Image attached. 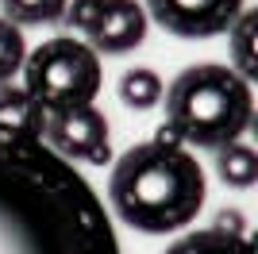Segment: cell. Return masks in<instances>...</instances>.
<instances>
[{"mask_svg": "<svg viewBox=\"0 0 258 254\" xmlns=\"http://www.w3.org/2000/svg\"><path fill=\"white\" fill-rule=\"evenodd\" d=\"M0 254H119L112 220L77 162L0 123Z\"/></svg>", "mask_w": 258, "mask_h": 254, "instance_id": "obj_1", "label": "cell"}, {"mask_svg": "<svg viewBox=\"0 0 258 254\" xmlns=\"http://www.w3.org/2000/svg\"><path fill=\"white\" fill-rule=\"evenodd\" d=\"M205 169L185 143L162 131L135 143L116 158L108 177V201L119 220L143 235H170L193 223L205 208Z\"/></svg>", "mask_w": 258, "mask_h": 254, "instance_id": "obj_2", "label": "cell"}, {"mask_svg": "<svg viewBox=\"0 0 258 254\" xmlns=\"http://www.w3.org/2000/svg\"><path fill=\"white\" fill-rule=\"evenodd\" d=\"M166 100V135L201 150H220L247 135L254 119L250 81L220 62L189 66L162 93Z\"/></svg>", "mask_w": 258, "mask_h": 254, "instance_id": "obj_3", "label": "cell"}, {"mask_svg": "<svg viewBox=\"0 0 258 254\" xmlns=\"http://www.w3.org/2000/svg\"><path fill=\"white\" fill-rule=\"evenodd\" d=\"M100 58L89 42L74 35H58L35 46L23 58V89L43 104V112L74 104H93L100 93Z\"/></svg>", "mask_w": 258, "mask_h": 254, "instance_id": "obj_4", "label": "cell"}, {"mask_svg": "<svg viewBox=\"0 0 258 254\" xmlns=\"http://www.w3.org/2000/svg\"><path fill=\"white\" fill-rule=\"evenodd\" d=\"M46 147L58 150L70 162H89V166H104L112 162V135H108V119L97 104H74L46 112L43 127Z\"/></svg>", "mask_w": 258, "mask_h": 254, "instance_id": "obj_5", "label": "cell"}, {"mask_svg": "<svg viewBox=\"0 0 258 254\" xmlns=\"http://www.w3.org/2000/svg\"><path fill=\"white\" fill-rule=\"evenodd\" d=\"M143 12L177 39H216L239 20L243 0H147Z\"/></svg>", "mask_w": 258, "mask_h": 254, "instance_id": "obj_6", "label": "cell"}, {"mask_svg": "<svg viewBox=\"0 0 258 254\" xmlns=\"http://www.w3.org/2000/svg\"><path fill=\"white\" fill-rule=\"evenodd\" d=\"M147 12L139 0H104L97 27L85 35L97 54H127L147 39Z\"/></svg>", "mask_w": 258, "mask_h": 254, "instance_id": "obj_7", "label": "cell"}, {"mask_svg": "<svg viewBox=\"0 0 258 254\" xmlns=\"http://www.w3.org/2000/svg\"><path fill=\"white\" fill-rule=\"evenodd\" d=\"M162 254H254V243L239 231H224V227H201V231L181 235L173 246Z\"/></svg>", "mask_w": 258, "mask_h": 254, "instance_id": "obj_8", "label": "cell"}, {"mask_svg": "<svg viewBox=\"0 0 258 254\" xmlns=\"http://www.w3.org/2000/svg\"><path fill=\"white\" fill-rule=\"evenodd\" d=\"M0 123L16 127V131H35V135H43L46 112H43V104H39L23 85L4 81V85H0Z\"/></svg>", "mask_w": 258, "mask_h": 254, "instance_id": "obj_9", "label": "cell"}, {"mask_svg": "<svg viewBox=\"0 0 258 254\" xmlns=\"http://www.w3.org/2000/svg\"><path fill=\"white\" fill-rule=\"evenodd\" d=\"M216 173H220V181L231 185V189H250L258 181V154L235 139V143H227V147L216 150Z\"/></svg>", "mask_w": 258, "mask_h": 254, "instance_id": "obj_10", "label": "cell"}, {"mask_svg": "<svg viewBox=\"0 0 258 254\" xmlns=\"http://www.w3.org/2000/svg\"><path fill=\"white\" fill-rule=\"evenodd\" d=\"M119 104L131 108V112H151L154 104H162V93H166V85L154 70H127V74L119 77Z\"/></svg>", "mask_w": 258, "mask_h": 254, "instance_id": "obj_11", "label": "cell"}, {"mask_svg": "<svg viewBox=\"0 0 258 254\" xmlns=\"http://www.w3.org/2000/svg\"><path fill=\"white\" fill-rule=\"evenodd\" d=\"M254 27H258V12H239V20L227 27L231 35V62H235V74L243 81L258 74V58H254Z\"/></svg>", "mask_w": 258, "mask_h": 254, "instance_id": "obj_12", "label": "cell"}, {"mask_svg": "<svg viewBox=\"0 0 258 254\" xmlns=\"http://www.w3.org/2000/svg\"><path fill=\"white\" fill-rule=\"evenodd\" d=\"M70 0H0L4 20L16 27H43V23H58Z\"/></svg>", "mask_w": 258, "mask_h": 254, "instance_id": "obj_13", "label": "cell"}, {"mask_svg": "<svg viewBox=\"0 0 258 254\" xmlns=\"http://www.w3.org/2000/svg\"><path fill=\"white\" fill-rule=\"evenodd\" d=\"M23 58H27V42H23V31L16 23H8L0 16V85L12 81V77L23 70Z\"/></svg>", "mask_w": 258, "mask_h": 254, "instance_id": "obj_14", "label": "cell"}, {"mask_svg": "<svg viewBox=\"0 0 258 254\" xmlns=\"http://www.w3.org/2000/svg\"><path fill=\"white\" fill-rule=\"evenodd\" d=\"M100 12H104V0H74V4H66L62 20L70 23V27H77V31H93L100 20Z\"/></svg>", "mask_w": 258, "mask_h": 254, "instance_id": "obj_15", "label": "cell"}, {"mask_svg": "<svg viewBox=\"0 0 258 254\" xmlns=\"http://www.w3.org/2000/svg\"><path fill=\"white\" fill-rule=\"evenodd\" d=\"M212 227H224V231H239V235H247V227H243V212H239V208H224L220 216H216Z\"/></svg>", "mask_w": 258, "mask_h": 254, "instance_id": "obj_16", "label": "cell"}]
</instances>
